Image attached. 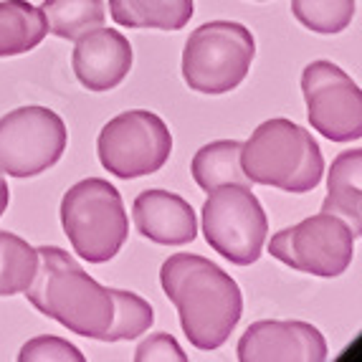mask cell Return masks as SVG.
<instances>
[{
    "label": "cell",
    "instance_id": "6da1fadb",
    "mask_svg": "<svg viewBox=\"0 0 362 362\" xmlns=\"http://www.w3.org/2000/svg\"><path fill=\"white\" fill-rule=\"evenodd\" d=\"M160 284L193 347L208 352L228 342L243 314L241 286L230 274L198 254H173L160 269Z\"/></svg>",
    "mask_w": 362,
    "mask_h": 362
},
{
    "label": "cell",
    "instance_id": "7a4b0ae2",
    "mask_svg": "<svg viewBox=\"0 0 362 362\" xmlns=\"http://www.w3.org/2000/svg\"><path fill=\"white\" fill-rule=\"evenodd\" d=\"M36 251L38 272L23 291L25 299L69 332L104 342V334L115 320L112 289L91 279L64 248L41 246Z\"/></svg>",
    "mask_w": 362,
    "mask_h": 362
},
{
    "label": "cell",
    "instance_id": "3957f363",
    "mask_svg": "<svg viewBox=\"0 0 362 362\" xmlns=\"http://www.w3.org/2000/svg\"><path fill=\"white\" fill-rule=\"evenodd\" d=\"M241 168L256 185L299 195L322 182L325 157L312 132L291 119L276 117L259 124L248 142H243Z\"/></svg>",
    "mask_w": 362,
    "mask_h": 362
},
{
    "label": "cell",
    "instance_id": "277c9868",
    "mask_svg": "<svg viewBox=\"0 0 362 362\" xmlns=\"http://www.w3.org/2000/svg\"><path fill=\"white\" fill-rule=\"evenodd\" d=\"M61 226L74 251L89 264L112 261L129 233L124 200L104 177H86L61 198Z\"/></svg>",
    "mask_w": 362,
    "mask_h": 362
},
{
    "label": "cell",
    "instance_id": "5b68a950",
    "mask_svg": "<svg viewBox=\"0 0 362 362\" xmlns=\"http://www.w3.org/2000/svg\"><path fill=\"white\" fill-rule=\"evenodd\" d=\"M254 33L235 21H211L190 33L182 51V78L198 94H228L251 71Z\"/></svg>",
    "mask_w": 362,
    "mask_h": 362
},
{
    "label": "cell",
    "instance_id": "8992f818",
    "mask_svg": "<svg viewBox=\"0 0 362 362\" xmlns=\"http://www.w3.org/2000/svg\"><path fill=\"white\" fill-rule=\"evenodd\" d=\"M206 243L235 266H251L261 259L269 218L251 185H221L203 203Z\"/></svg>",
    "mask_w": 362,
    "mask_h": 362
},
{
    "label": "cell",
    "instance_id": "52a82bcc",
    "mask_svg": "<svg viewBox=\"0 0 362 362\" xmlns=\"http://www.w3.org/2000/svg\"><path fill=\"white\" fill-rule=\"evenodd\" d=\"M99 163L122 180L160 173L173 152V134L155 112L129 109L109 119L97 137Z\"/></svg>",
    "mask_w": 362,
    "mask_h": 362
},
{
    "label": "cell",
    "instance_id": "ba28073f",
    "mask_svg": "<svg viewBox=\"0 0 362 362\" xmlns=\"http://www.w3.org/2000/svg\"><path fill=\"white\" fill-rule=\"evenodd\" d=\"M69 145L66 124L49 107H18L0 117V175L36 177L59 163Z\"/></svg>",
    "mask_w": 362,
    "mask_h": 362
},
{
    "label": "cell",
    "instance_id": "9c48e42d",
    "mask_svg": "<svg viewBox=\"0 0 362 362\" xmlns=\"http://www.w3.org/2000/svg\"><path fill=\"white\" fill-rule=\"evenodd\" d=\"M355 241V233L342 218L332 213H317L291 228L274 233L269 241V254L294 272L334 279L352 264Z\"/></svg>",
    "mask_w": 362,
    "mask_h": 362
},
{
    "label": "cell",
    "instance_id": "30bf717a",
    "mask_svg": "<svg viewBox=\"0 0 362 362\" xmlns=\"http://www.w3.org/2000/svg\"><path fill=\"white\" fill-rule=\"evenodd\" d=\"M309 124L332 142L362 137V91L332 61H312L302 71Z\"/></svg>",
    "mask_w": 362,
    "mask_h": 362
},
{
    "label": "cell",
    "instance_id": "8fae6325",
    "mask_svg": "<svg viewBox=\"0 0 362 362\" xmlns=\"http://www.w3.org/2000/svg\"><path fill=\"white\" fill-rule=\"evenodd\" d=\"M241 362H325L327 339L309 322L261 320L238 339Z\"/></svg>",
    "mask_w": 362,
    "mask_h": 362
},
{
    "label": "cell",
    "instance_id": "7c38bea8",
    "mask_svg": "<svg viewBox=\"0 0 362 362\" xmlns=\"http://www.w3.org/2000/svg\"><path fill=\"white\" fill-rule=\"evenodd\" d=\"M132 46L119 30L94 28L76 38L71 66L78 84L89 91H112L132 71Z\"/></svg>",
    "mask_w": 362,
    "mask_h": 362
},
{
    "label": "cell",
    "instance_id": "4fadbf2b",
    "mask_svg": "<svg viewBox=\"0 0 362 362\" xmlns=\"http://www.w3.org/2000/svg\"><path fill=\"white\" fill-rule=\"evenodd\" d=\"M132 218L137 233L160 246H185L198 235V218L193 206L177 193L163 187L142 190L134 198Z\"/></svg>",
    "mask_w": 362,
    "mask_h": 362
},
{
    "label": "cell",
    "instance_id": "5bb4252c",
    "mask_svg": "<svg viewBox=\"0 0 362 362\" xmlns=\"http://www.w3.org/2000/svg\"><path fill=\"white\" fill-rule=\"evenodd\" d=\"M322 213H332L350 226L355 238L362 233V150H344L327 173V198Z\"/></svg>",
    "mask_w": 362,
    "mask_h": 362
},
{
    "label": "cell",
    "instance_id": "9a60e30c",
    "mask_svg": "<svg viewBox=\"0 0 362 362\" xmlns=\"http://www.w3.org/2000/svg\"><path fill=\"white\" fill-rule=\"evenodd\" d=\"M109 13L124 28L180 30L193 18L195 0H109Z\"/></svg>",
    "mask_w": 362,
    "mask_h": 362
},
{
    "label": "cell",
    "instance_id": "2e32d148",
    "mask_svg": "<svg viewBox=\"0 0 362 362\" xmlns=\"http://www.w3.org/2000/svg\"><path fill=\"white\" fill-rule=\"evenodd\" d=\"M49 23L28 0H0V59L28 54L46 38Z\"/></svg>",
    "mask_w": 362,
    "mask_h": 362
},
{
    "label": "cell",
    "instance_id": "e0dca14e",
    "mask_svg": "<svg viewBox=\"0 0 362 362\" xmlns=\"http://www.w3.org/2000/svg\"><path fill=\"white\" fill-rule=\"evenodd\" d=\"M241 147L238 139H218L195 152L190 173L200 190L211 193L221 185H251L241 168Z\"/></svg>",
    "mask_w": 362,
    "mask_h": 362
},
{
    "label": "cell",
    "instance_id": "ac0fdd59",
    "mask_svg": "<svg viewBox=\"0 0 362 362\" xmlns=\"http://www.w3.org/2000/svg\"><path fill=\"white\" fill-rule=\"evenodd\" d=\"M41 11L49 23V33L64 41H76L107 21L104 0H43Z\"/></svg>",
    "mask_w": 362,
    "mask_h": 362
},
{
    "label": "cell",
    "instance_id": "d6986e66",
    "mask_svg": "<svg viewBox=\"0 0 362 362\" xmlns=\"http://www.w3.org/2000/svg\"><path fill=\"white\" fill-rule=\"evenodd\" d=\"M38 272V251L11 230H0V296L23 294Z\"/></svg>",
    "mask_w": 362,
    "mask_h": 362
},
{
    "label": "cell",
    "instance_id": "ffe728a7",
    "mask_svg": "<svg viewBox=\"0 0 362 362\" xmlns=\"http://www.w3.org/2000/svg\"><path fill=\"white\" fill-rule=\"evenodd\" d=\"M357 0H291L294 18L320 36L342 33L352 23Z\"/></svg>",
    "mask_w": 362,
    "mask_h": 362
},
{
    "label": "cell",
    "instance_id": "44dd1931",
    "mask_svg": "<svg viewBox=\"0 0 362 362\" xmlns=\"http://www.w3.org/2000/svg\"><path fill=\"white\" fill-rule=\"evenodd\" d=\"M112 299H115V320L109 325L104 342H122V339H134L139 334H145L155 322V309L150 302H145L134 291H122L112 289Z\"/></svg>",
    "mask_w": 362,
    "mask_h": 362
},
{
    "label": "cell",
    "instance_id": "7402d4cb",
    "mask_svg": "<svg viewBox=\"0 0 362 362\" xmlns=\"http://www.w3.org/2000/svg\"><path fill=\"white\" fill-rule=\"evenodd\" d=\"M84 362L78 347H74L69 339L54 337V334H43V337L28 339L21 347L18 362Z\"/></svg>",
    "mask_w": 362,
    "mask_h": 362
},
{
    "label": "cell",
    "instance_id": "603a6c76",
    "mask_svg": "<svg viewBox=\"0 0 362 362\" xmlns=\"http://www.w3.org/2000/svg\"><path fill=\"white\" fill-rule=\"evenodd\" d=\"M137 362H187V355L177 344V339L168 332H157L152 337L142 339L134 350Z\"/></svg>",
    "mask_w": 362,
    "mask_h": 362
},
{
    "label": "cell",
    "instance_id": "cb8c5ba5",
    "mask_svg": "<svg viewBox=\"0 0 362 362\" xmlns=\"http://www.w3.org/2000/svg\"><path fill=\"white\" fill-rule=\"evenodd\" d=\"M8 203H11V190H8L6 177L0 175V218H3V213L8 211Z\"/></svg>",
    "mask_w": 362,
    "mask_h": 362
}]
</instances>
